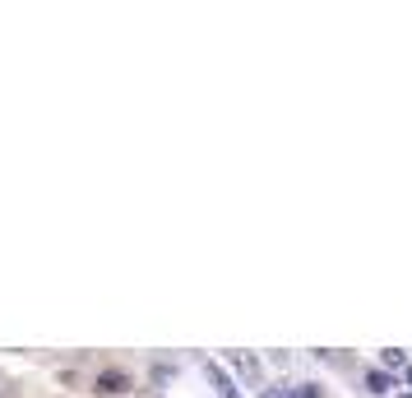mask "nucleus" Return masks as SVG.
I'll return each mask as SVG.
<instances>
[{
	"mask_svg": "<svg viewBox=\"0 0 412 398\" xmlns=\"http://www.w3.org/2000/svg\"><path fill=\"white\" fill-rule=\"evenodd\" d=\"M98 394H102V398L130 394V375H125V371H102V375H98Z\"/></svg>",
	"mask_w": 412,
	"mask_h": 398,
	"instance_id": "nucleus-1",
	"label": "nucleus"
},
{
	"mask_svg": "<svg viewBox=\"0 0 412 398\" xmlns=\"http://www.w3.org/2000/svg\"><path fill=\"white\" fill-rule=\"evenodd\" d=\"M204 375H209L213 380V385H218V394H223V398H241V394H236V385H232V380H227V371H223V366H204Z\"/></svg>",
	"mask_w": 412,
	"mask_h": 398,
	"instance_id": "nucleus-2",
	"label": "nucleus"
},
{
	"mask_svg": "<svg viewBox=\"0 0 412 398\" xmlns=\"http://www.w3.org/2000/svg\"><path fill=\"white\" fill-rule=\"evenodd\" d=\"M390 389H394L390 371H366V394H390Z\"/></svg>",
	"mask_w": 412,
	"mask_h": 398,
	"instance_id": "nucleus-3",
	"label": "nucleus"
},
{
	"mask_svg": "<svg viewBox=\"0 0 412 398\" xmlns=\"http://www.w3.org/2000/svg\"><path fill=\"white\" fill-rule=\"evenodd\" d=\"M236 371H241V375L250 380V385L259 380V361H255V357H245V352H236Z\"/></svg>",
	"mask_w": 412,
	"mask_h": 398,
	"instance_id": "nucleus-4",
	"label": "nucleus"
},
{
	"mask_svg": "<svg viewBox=\"0 0 412 398\" xmlns=\"http://www.w3.org/2000/svg\"><path fill=\"white\" fill-rule=\"evenodd\" d=\"M380 361H385V371H399V366L408 371V357H403L399 347H385V352H380Z\"/></svg>",
	"mask_w": 412,
	"mask_h": 398,
	"instance_id": "nucleus-5",
	"label": "nucleus"
},
{
	"mask_svg": "<svg viewBox=\"0 0 412 398\" xmlns=\"http://www.w3.org/2000/svg\"><path fill=\"white\" fill-rule=\"evenodd\" d=\"M259 398H297V389H292V385H273V389H264Z\"/></svg>",
	"mask_w": 412,
	"mask_h": 398,
	"instance_id": "nucleus-6",
	"label": "nucleus"
},
{
	"mask_svg": "<svg viewBox=\"0 0 412 398\" xmlns=\"http://www.w3.org/2000/svg\"><path fill=\"white\" fill-rule=\"evenodd\" d=\"M297 398H320V389H315V385H301V389H297Z\"/></svg>",
	"mask_w": 412,
	"mask_h": 398,
	"instance_id": "nucleus-7",
	"label": "nucleus"
},
{
	"mask_svg": "<svg viewBox=\"0 0 412 398\" xmlns=\"http://www.w3.org/2000/svg\"><path fill=\"white\" fill-rule=\"evenodd\" d=\"M403 380H408V394H412V361H408V371H403Z\"/></svg>",
	"mask_w": 412,
	"mask_h": 398,
	"instance_id": "nucleus-8",
	"label": "nucleus"
},
{
	"mask_svg": "<svg viewBox=\"0 0 412 398\" xmlns=\"http://www.w3.org/2000/svg\"><path fill=\"white\" fill-rule=\"evenodd\" d=\"M399 398H412V394H399Z\"/></svg>",
	"mask_w": 412,
	"mask_h": 398,
	"instance_id": "nucleus-9",
	"label": "nucleus"
}]
</instances>
